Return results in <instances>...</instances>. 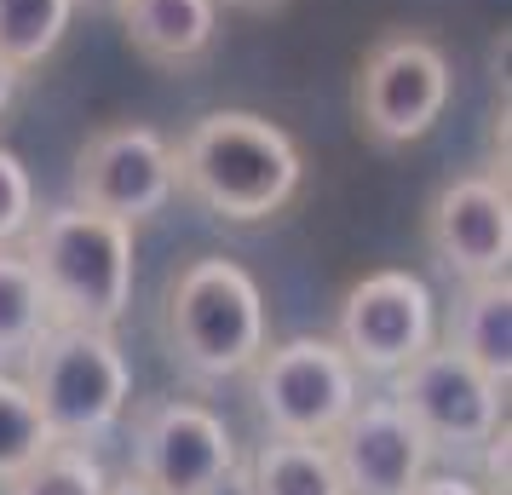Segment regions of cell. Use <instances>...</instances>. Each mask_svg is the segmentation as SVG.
I'll list each match as a JSON object with an SVG mask.
<instances>
[{"label": "cell", "instance_id": "1", "mask_svg": "<svg viewBox=\"0 0 512 495\" xmlns=\"http://www.w3.org/2000/svg\"><path fill=\"white\" fill-rule=\"evenodd\" d=\"M179 190H190L213 219L225 225H259L277 219L300 196L305 162L300 144L277 121L254 110H213L173 144Z\"/></svg>", "mask_w": 512, "mask_h": 495}, {"label": "cell", "instance_id": "2", "mask_svg": "<svg viewBox=\"0 0 512 495\" xmlns=\"http://www.w3.org/2000/svg\"><path fill=\"white\" fill-rule=\"evenodd\" d=\"M24 260L41 277L52 323L116 329L133 306V225L81 202L41 213L24 231Z\"/></svg>", "mask_w": 512, "mask_h": 495}, {"label": "cell", "instance_id": "3", "mask_svg": "<svg viewBox=\"0 0 512 495\" xmlns=\"http://www.w3.org/2000/svg\"><path fill=\"white\" fill-rule=\"evenodd\" d=\"M167 357L202 386L236 380L265 352V294L236 260H190L167 283Z\"/></svg>", "mask_w": 512, "mask_h": 495}, {"label": "cell", "instance_id": "4", "mask_svg": "<svg viewBox=\"0 0 512 495\" xmlns=\"http://www.w3.org/2000/svg\"><path fill=\"white\" fill-rule=\"evenodd\" d=\"M24 386L52 444H98L110 438L133 398V369L121 357L110 329H81V323H52L29 357L18 363Z\"/></svg>", "mask_w": 512, "mask_h": 495}, {"label": "cell", "instance_id": "5", "mask_svg": "<svg viewBox=\"0 0 512 495\" xmlns=\"http://www.w3.org/2000/svg\"><path fill=\"white\" fill-rule=\"evenodd\" d=\"M254 403L259 421L271 426V438H305L328 444V432L351 415V403L363 398V375L351 369L334 334H300L282 340L271 352L254 357Z\"/></svg>", "mask_w": 512, "mask_h": 495}, {"label": "cell", "instance_id": "6", "mask_svg": "<svg viewBox=\"0 0 512 495\" xmlns=\"http://www.w3.org/2000/svg\"><path fill=\"white\" fill-rule=\"evenodd\" d=\"M351 104H357V127L380 150L426 139L449 110V58L426 35H386L363 58Z\"/></svg>", "mask_w": 512, "mask_h": 495}, {"label": "cell", "instance_id": "7", "mask_svg": "<svg viewBox=\"0 0 512 495\" xmlns=\"http://www.w3.org/2000/svg\"><path fill=\"white\" fill-rule=\"evenodd\" d=\"M392 398L432 449H461V455H478L507 415V386H495L484 369H472L455 346L438 340L392 375Z\"/></svg>", "mask_w": 512, "mask_h": 495}, {"label": "cell", "instance_id": "8", "mask_svg": "<svg viewBox=\"0 0 512 495\" xmlns=\"http://www.w3.org/2000/svg\"><path fill=\"white\" fill-rule=\"evenodd\" d=\"M340 352L351 357L357 375L392 380L403 363H415L438 340V306L432 288L415 271H369L346 288L340 323H334Z\"/></svg>", "mask_w": 512, "mask_h": 495}, {"label": "cell", "instance_id": "9", "mask_svg": "<svg viewBox=\"0 0 512 495\" xmlns=\"http://www.w3.org/2000/svg\"><path fill=\"white\" fill-rule=\"evenodd\" d=\"M70 202L93 213H110L121 225H144L179 196V167H173V144L156 127H104L81 144L70 173Z\"/></svg>", "mask_w": 512, "mask_h": 495}, {"label": "cell", "instance_id": "10", "mask_svg": "<svg viewBox=\"0 0 512 495\" xmlns=\"http://www.w3.org/2000/svg\"><path fill=\"white\" fill-rule=\"evenodd\" d=\"M236 467L231 426L208 403L156 398L133 421V472L167 495H202Z\"/></svg>", "mask_w": 512, "mask_h": 495}, {"label": "cell", "instance_id": "11", "mask_svg": "<svg viewBox=\"0 0 512 495\" xmlns=\"http://www.w3.org/2000/svg\"><path fill=\"white\" fill-rule=\"evenodd\" d=\"M328 455L346 495H409L432 472V444L392 392L351 403V415L328 432Z\"/></svg>", "mask_w": 512, "mask_h": 495}, {"label": "cell", "instance_id": "12", "mask_svg": "<svg viewBox=\"0 0 512 495\" xmlns=\"http://www.w3.org/2000/svg\"><path fill=\"white\" fill-rule=\"evenodd\" d=\"M426 248L432 260L461 277V283H489L507 277L512 260V208H507V179L495 173H466L438 190V202L426 213Z\"/></svg>", "mask_w": 512, "mask_h": 495}, {"label": "cell", "instance_id": "13", "mask_svg": "<svg viewBox=\"0 0 512 495\" xmlns=\"http://www.w3.org/2000/svg\"><path fill=\"white\" fill-rule=\"evenodd\" d=\"M116 12L127 41L162 70L202 64L219 35V0H121Z\"/></svg>", "mask_w": 512, "mask_h": 495}, {"label": "cell", "instance_id": "14", "mask_svg": "<svg viewBox=\"0 0 512 495\" xmlns=\"http://www.w3.org/2000/svg\"><path fill=\"white\" fill-rule=\"evenodd\" d=\"M443 346H455L472 369H484L495 386H507L512 380V288H507V277L461 288Z\"/></svg>", "mask_w": 512, "mask_h": 495}, {"label": "cell", "instance_id": "15", "mask_svg": "<svg viewBox=\"0 0 512 495\" xmlns=\"http://www.w3.org/2000/svg\"><path fill=\"white\" fill-rule=\"evenodd\" d=\"M242 478L248 495H346L328 444H305V438H265Z\"/></svg>", "mask_w": 512, "mask_h": 495}, {"label": "cell", "instance_id": "16", "mask_svg": "<svg viewBox=\"0 0 512 495\" xmlns=\"http://www.w3.org/2000/svg\"><path fill=\"white\" fill-rule=\"evenodd\" d=\"M47 329L52 306L41 294L35 265L24 260V248H0V369H18Z\"/></svg>", "mask_w": 512, "mask_h": 495}, {"label": "cell", "instance_id": "17", "mask_svg": "<svg viewBox=\"0 0 512 495\" xmlns=\"http://www.w3.org/2000/svg\"><path fill=\"white\" fill-rule=\"evenodd\" d=\"M75 18V0H0V58L24 75L58 52Z\"/></svg>", "mask_w": 512, "mask_h": 495}, {"label": "cell", "instance_id": "18", "mask_svg": "<svg viewBox=\"0 0 512 495\" xmlns=\"http://www.w3.org/2000/svg\"><path fill=\"white\" fill-rule=\"evenodd\" d=\"M104 490H110V472L93 455V444H47L6 484V495H104Z\"/></svg>", "mask_w": 512, "mask_h": 495}, {"label": "cell", "instance_id": "19", "mask_svg": "<svg viewBox=\"0 0 512 495\" xmlns=\"http://www.w3.org/2000/svg\"><path fill=\"white\" fill-rule=\"evenodd\" d=\"M52 444L47 421H41V409L29 398V386L12 369H0V490L18 478V472Z\"/></svg>", "mask_w": 512, "mask_h": 495}, {"label": "cell", "instance_id": "20", "mask_svg": "<svg viewBox=\"0 0 512 495\" xmlns=\"http://www.w3.org/2000/svg\"><path fill=\"white\" fill-rule=\"evenodd\" d=\"M29 225H35V179L12 150H0V248H18Z\"/></svg>", "mask_w": 512, "mask_h": 495}, {"label": "cell", "instance_id": "21", "mask_svg": "<svg viewBox=\"0 0 512 495\" xmlns=\"http://www.w3.org/2000/svg\"><path fill=\"white\" fill-rule=\"evenodd\" d=\"M409 495H489V490H484V484H472V478H455V472H438V478L426 472Z\"/></svg>", "mask_w": 512, "mask_h": 495}, {"label": "cell", "instance_id": "22", "mask_svg": "<svg viewBox=\"0 0 512 495\" xmlns=\"http://www.w3.org/2000/svg\"><path fill=\"white\" fill-rule=\"evenodd\" d=\"M104 495H167V490H156V484H144L139 472H127V478H110V490Z\"/></svg>", "mask_w": 512, "mask_h": 495}, {"label": "cell", "instance_id": "23", "mask_svg": "<svg viewBox=\"0 0 512 495\" xmlns=\"http://www.w3.org/2000/svg\"><path fill=\"white\" fill-rule=\"evenodd\" d=\"M202 495H248V478H242V461H236V467L225 472L219 484H208V490H202Z\"/></svg>", "mask_w": 512, "mask_h": 495}, {"label": "cell", "instance_id": "24", "mask_svg": "<svg viewBox=\"0 0 512 495\" xmlns=\"http://www.w3.org/2000/svg\"><path fill=\"white\" fill-rule=\"evenodd\" d=\"M12 93H18V70L0 58V116H6V104H12Z\"/></svg>", "mask_w": 512, "mask_h": 495}, {"label": "cell", "instance_id": "25", "mask_svg": "<svg viewBox=\"0 0 512 495\" xmlns=\"http://www.w3.org/2000/svg\"><path fill=\"white\" fill-rule=\"evenodd\" d=\"M75 6H98V12H116L121 0H75Z\"/></svg>", "mask_w": 512, "mask_h": 495}, {"label": "cell", "instance_id": "26", "mask_svg": "<svg viewBox=\"0 0 512 495\" xmlns=\"http://www.w3.org/2000/svg\"><path fill=\"white\" fill-rule=\"evenodd\" d=\"M225 6H271V0H225Z\"/></svg>", "mask_w": 512, "mask_h": 495}]
</instances>
